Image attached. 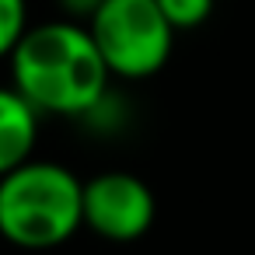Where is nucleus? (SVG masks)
<instances>
[{"mask_svg":"<svg viewBox=\"0 0 255 255\" xmlns=\"http://www.w3.org/2000/svg\"><path fill=\"white\" fill-rule=\"evenodd\" d=\"M11 63V84L49 116H88L109 98V67L81 21L28 25Z\"/></svg>","mask_w":255,"mask_h":255,"instance_id":"1","label":"nucleus"},{"mask_svg":"<svg viewBox=\"0 0 255 255\" xmlns=\"http://www.w3.org/2000/svg\"><path fill=\"white\" fill-rule=\"evenodd\" d=\"M60 4H63V11L70 14V21H81V18L91 21V14L102 7V0H60Z\"/></svg>","mask_w":255,"mask_h":255,"instance_id":"8","label":"nucleus"},{"mask_svg":"<svg viewBox=\"0 0 255 255\" xmlns=\"http://www.w3.org/2000/svg\"><path fill=\"white\" fill-rule=\"evenodd\" d=\"M88 32L109 74L123 81L154 77L164 70L175 46V28L161 14L157 0H102Z\"/></svg>","mask_w":255,"mask_h":255,"instance_id":"3","label":"nucleus"},{"mask_svg":"<svg viewBox=\"0 0 255 255\" xmlns=\"http://www.w3.org/2000/svg\"><path fill=\"white\" fill-rule=\"evenodd\" d=\"M84 227V182L56 161H25L0 178V238L46 252Z\"/></svg>","mask_w":255,"mask_h":255,"instance_id":"2","label":"nucleus"},{"mask_svg":"<svg viewBox=\"0 0 255 255\" xmlns=\"http://www.w3.org/2000/svg\"><path fill=\"white\" fill-rule=\"evenodd\" d=\"M154 213V192L133 171H98L84 182V227L102 241H140L150 231Z\"/></svg>","mask_w":255,"mask_h":255,"instance_id":"4","label":"nucleus"},{"mask_svg":"<svg viewBox=\"0 0 255 255\" xmlns=\"http://www.w3.org/2000/svg\"><path fill=\"white\" fill-rule=\"evenodd\" d=\"M157 7L175 32H189L213 14V0H157Z\"/></svg>","mask_w":255,"mask_h":255,"instance_id":"7","label":"nucleus"},{"mask_svg":"<svg viewBox=\"0 0 255 255\" xmlns=\"http://www.w3.org/2000/svg\"><path fill=\"white\" fill-rule=\"evenodd\" d=\"M35 140H39L35 105L14 84H0V178L32 161Z\"/></svg>","mask_w":255,"mask_h":255,"instance_id":"5","label":"nucleus"},{"mask_svg":"<svg viewBox=\"0 0 255 255\" xmlns=\"http://www.w3.org/2000/svg\"><path fill=\"white\" fill-rule=\"evenodd\" d=\"M28 32V0H0V60H7Z\"/></svg>","mask_w":255,"mask_h":255,"instance_id":"6","label":"nucleus"}]
</instances>
